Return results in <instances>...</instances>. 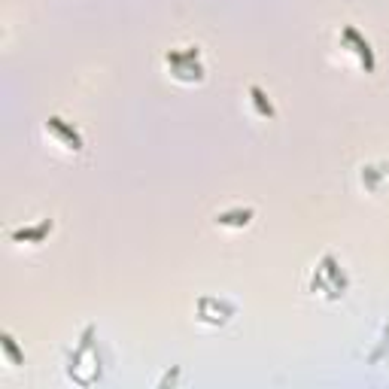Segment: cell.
<instances>
[{
  "instance_id": "1",
  "label": "cell",
  "mask_w": 389,
  "mask_h": 389,
  "mask_svg": "<svg viewBox=\"0 0 389 389\" xmlns=\"http://www.w3.org/2000/svg\"><path fill=\"white\" fill-rule=\"evenodd\" d=\"M344 37H347L350 43H356V49H359V55H362L365 67H368V70H374V55H371V46L365 43V40H362V37H359V34L353 31V28H347V31H344Z\"/></svg>"
},
{
  "instance_id": "2",
  "label": "cell",
  "mask_w": 389,
  "mask_h": 389,
  "mask_svg": "<svg viewBox=\"0 0 389 389\" xmlns=\"http://www.w3.org/2000/svg\"><path fill=\"white\" fill-rule=\"evenodd\" d=\"M250 219H253V210H234V213L216 216V222H219V225H247Z\"/></svg>"
},
{
  "instance_id": "3",
  "label": "cell",
  "mask_w": 389,
  "mask_h": 389,
  "mask_svg": "<svg viewBox=\"0 0 389 389\" xmlns=\"http://www.w3.org/2000/svg\"><path fill=\"white\" fill-rule=\"evenodd\" d=\"M49 128H55V131H58V134H61V137H64V140L73 146V149H79V146H82V140L76 137V131H70V128L64 125V122H61V119H49Z\"/></svg>"
},
{
  "instance_id": "4",
  "label": "cell",
  "mask_w": 389,
  "mask_h": 389,
  "mask_svg": "<svg viewBox=\"0 0 389 389\" xmlns=\"http://www.w3.org/2000/svg\"><path fill=\"white\" fill-rule=\"evenodd\" d=\"M49 228H52V222L46 219V222H40L37 228H21V231H12V237H15V240H24V237H28V240H40Z\"/></svg>"
},
{
  "instance_id": "5",
  "label": "cell",
  "mask_w": 389,
  "mask_h": 389,
  "mask_svg": "<svg viewBox=\"0 0 389 389\" xmlns=\"http://www.w3.org/2000/svg\"><path fill=\"white\" fill-rule=\"evenodd\" d=\"M250 94H253V101H256V107H259V113L261 116H274V107H271V101H267V97L261 94V88H250Z\"/></svg>"
},
{
  "instance_id": "6",
  "label": "cell",
  "mask_w": 389,
  "mask_h": 389,
  "mask_svg": "<svg viewBox=\"0 0 389 389\" xmlns=\"http://www.w3.org/2000/svg\"><path fill=\"white\" fill-rule=\"evenodd\" d=\"M3 347H6V353H9V356H12V362H15V365H18V362H21V356H18V350H15V344H12V337H9V334H6V337H3Z\"/></svg>"
}]
</instances>
